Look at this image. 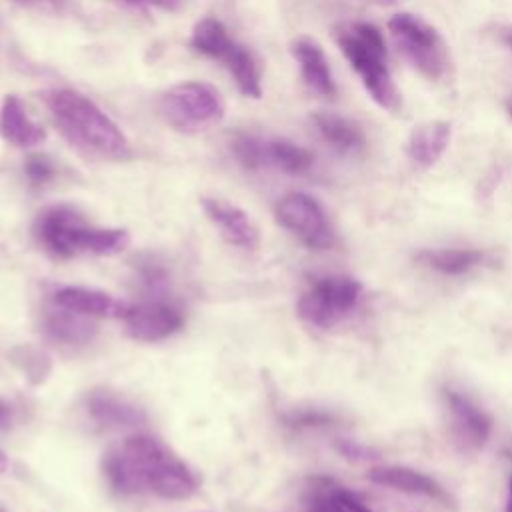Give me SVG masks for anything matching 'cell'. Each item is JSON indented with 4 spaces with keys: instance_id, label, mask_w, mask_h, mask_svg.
I'll list each match as a JSON object with an SVG mask.
<instances>
[{
    "instance_id": "1",
    "label": "cell",
    "mask_w": 512,
    "mask_h": 512,
    "mask_svg": "<svg viewBox=\"0 0 512 512\" xmlns=\"http://www.w3.org/2000/svg\"><path fill=\"white\" fill-rule=\"evenodd\" d=\"M102 470L108 486L122 496L152 492L164 500H186L198 490V478L188 464L148 434L130 436L106 452Z\"/></svg>"
},
{
    "instance_id": "2",
    "label": "cell",
    "mask_w": 512,
    "mask_h": 512,
    "mask_svg": "<svg viewBox=\"0 0 512 512\" xmlns=\"http://www.w3.org/2000/svg\"><path fill=\"white\" fill-rule=\"evenodd\" d=\"M42 100L62 134L76 146L110 160L132 156L124 132L88 96L70 88H54L44 92Z\"/></svg>"
},
{
    "instance_id": "3",
    "label": "cell",
    "mask_w": 512,
    "mask_h": 512,
    "mask_svg": "<svg viewBox=\"0 0 512 512\" xmlns=\"http://www.w3.org/2000/svg\"><path fill=\"white\" fill-rule=\"evenodd\" d=\"M34 236L56 258L114 256L130 244V234L124 228L92 226L70 204H52L40 210L34 220Z\"/></svg>"
},
{
    "instance_id": "4",
    "label": "cell",
    "mask_w": 512,
    "mask_h": 512,
    "mask_svg": "<svg viewBox=\"0 0 512 512\" xmlns=\"http://www.w3.org/2000/svg\"><path fill=\"white\" fill-rule=\"evenodd\" d=\"M338 48L358 74L368 96L384 110L400 108V92L386 64V44L380 30L372 24L358 22L336 36Z\"/></svg>"
},
{
    "instance_id": "5",
    "label": "cell",
    "mask_w": 512,
    "mask_h": 512,
    "mask_svg": "<svg viewBox=\"0 0 512 512\" xmlns=\"http://www.w3.org/2000/svg\"><path fill=\"white\" fill-rule=\"evenodd\" d=\"M158 112L174 130L198 134L224 118L226 104L212 84L192 80L168 88L158 98Z\"/></svg>"
},
{
    "instance_id": "6",
    "label": "cell",
    "mask_w": 512,
    "mask_h": 512,
    "mask_svg": "<svg viewBox=\"0 0 512 512\" xmlns=\"http://www.w3.org/2000/svg\"><path fill=\"white\" fill-rule=\"evenodd\" d=\"M388 32L402 56L426 78L438 80L448 70V48L434 26L410 12L388 20Z\"/></svg>"
},
{
    "instance_id": "7",
    "label": "cell",
    "mask_w": 512,
    "mask_h": 512,
    "mask_svg": "<svg viewBox=\"0 0 512 512\" xmlns=\"http://www.w3.org/2000/svg\"><path fill=\"white\" fill-rule=\"evenodd\" d=\"M362 284L344 274H330L316 278L308 290L298 298V316L316 326L330 328L344 320L360 302Z\"/></svg>"
},
{
    "instance_id": "8",
    "label": "cell",
    "mask_w": 512,
    "mask_h": 512,
    "mask_svg": "<svg viewBox=\"0 0 512 512\" xmlns=\"http://www.w3.org/2000/svg\"><path fill=\"white\" fill-rule=\"evenodd\" d=\"M276 220L312 250H328L336 242L334 228L322 204L304 192H290L276 204Z\"/></svg>"
},
{
    "instance_id": "9",
    "label": "cell",
    "mask_w": 512,
    "mask_h": 512,
    "mask_svg": "<svg viewBox=\"0 0 512 512\" xmlns=\"http://www.w3.org/2000/svg\"><path fill=\"white\" fill-rule=\"evenodd\" d=\"M130 338L138 342H160L184 326L182 312L164 300H144L128 304L120 318Z\"/></svg>"
},
{
    "instance_id": "10",
    "label": "cell",
    "mask_w": 512,
    "mask_h": 512,
    "mask_svg": "<svg viewBox=\"0 0 512 512\" xmlns=\"http://www.w3.org/2000/svg\"><path fill=\"white\" fill-rule=\"evenodd\" d=\"M444 402L454 440L468 450L482 448L492 434V418L486 414V410L456 390H446Z\"/></svg>"
},
{
    "instance_id": "11",
    "label": "cell",
    "mask_w": 512,
    "mask_h": 512,
    "mask_svg": "<svg viewBox=\"0 0 512 512\" xmlns=\"http://www.w3.org/2000/svg\"><path fill=\"white\" fill-rule=\"evenodd\" d=\"M200 204L208 220L218 228L220 236L228 244L238 246L242 250H254L258 246L260 242L258 228L242 208L222 198H208V196L202 198Z\"/></svg>"
},
{
    "instance_id": "12",
    "label": "cell",
    "mask_w": 512,
    "mask_h": 512,
    "mask_svg": "<svg viewBox=\"0 0 512 512\" xmlns=\"http://www.w3.org/2000/svg\"><path fill=\"white\" fill-rule=\"evenodd\" d=\"M52 302L54 306L88 318H122L128 308V302L86 286H60L54 290Z\"/></svg>"
},
{
    "instance_id": "13",
    "label": "cell",
    "mask_w": 512,
    "mask_h": 512,
    "mask_svg": "<svg viewBox=\"0 0 512 512\" xmlns=\"http://www.w3.org/2000/svg\"><path fill=\"white\" fill-rule=\"evenodd\" d=\"M368 480L378 486H384V488H390L396 492H404V494H412V496L430 498V500L442 502L446 506L450 502L448 492L432 476H428L420 470H414L410 466H396V464L374 466L368 472Z\"/></svg>"
},
{
    "instance_id": "14",
    "label": "cell",
    "mask_w": 512,
    "mask_h": 512,
    "mask_svg": "<svg viewBox=\"0 0 512 512\" xmlns=\"http://www.w3.org/2000/svg\"><path fill=\"white\" fill-rule=\"evenodd\" d=\"M88 416L102 428H126L146 422V412L108 388H94L86 396Z\"/></svg>"
},
{
    "instance_id": "15",
    "label": "cell",
    "mask_w": 512,
    "mask_h": 512,
    "mask_svg": "<svg viewBox=\"0 0 512 512\" xmlns=\"http://www.w3.org/2000/svg\"><path fill=\"white\" fill-rule=\"evenodd\" d=\"M290 52L300 68L304 84L318 96L332 98L336 94V84L326 60L322 46L308 36H298L290 44Z\"/></svg>"
},
{
    "instance_id": "16",
    "label": "cell",
    "mask_w": 512,
    "mask_h": 512,
    "mask_svg": "<svg viewBox=\"0 0 512 512\" xmlns=\"http://www.w3.org/2000/svg\"><path fill=\"white\" fill-rule=\"evenodd\" d=\"M452 138V124L446 120H430L414 126L406 140V156L422 168L434 166Z\"/></svg>"
},
{
    "instance_id": "17",
    "label": "cell",
    "mask_w": 512,
    "mask_h": 512,
    "mask_svg": "<svg viewBox=\"0 0 512 512\" xmlns=\"http://www.w3.org/2000/svg\"><path fill=\"white\" fill-rule=\"evenodd\" d=\"M0 134L18 148H30L46 140V130L34 122L16 94H6L0 106Z\"/></svg>"
},
{
    "instance_id": "18",
    "label": "cell",
    "mask_w": 512,
    "mask_h": 512,
    "mask_svg": "<svg viewBox=\"0 0 512 512\" xmlns=\"http://www.w3.org/2000/svg\"><path fill=\"white\" fill-rule=\"evenodd\" d=\"M216 60H220L224 68L232 74L238 90L244 96L254 100L262 96V64L250 48L238 44L232 38Z\"/></svg>"
},
{
    "instance_id": "19",
    "label": "cell",
    "mask_w": 512,
    "mask_h": 512,
    "mask_svg": "<svg viewBox=\"0 0 512 512\" xmlns=\"http://www.w3.org/2000/svg\"><path fill=\"white\" fill-rule=\"evenodd\" d=\"M312 124L316 126L322 140L342 154H354L366 144L362 126L348 116L320 110L312 114Z\"/></svg>"
},
{
    "instance_id": "20",
    "label": "cell",
    "mask_w": 512,
    "mask_h": 512,
    "mask_svg": "<svg viewBox=\"0 0 512 512\" xmlns=\"http://www.w3.org/2000/svg\"><path fill=\"white\" fill-rule=\"evenodd\" d=\"M42 328L44 334L54 340V342H62L68 346H82L94 340L98 326L94 322H90L88 316L64 310L60 306L46 310L44 318H42Z\"/></svg>"
},
{
    "instance_id": "21",
    "label": "cell",
    "mask_w": 512,
    "mask_h": 512,
    "mask_svg": "<svg viewBox=\"0 0 512 512\" xmlns=\"http://www.w3.org/2000/svg\"><path fill=\"white\" fill-rule=\"evenodd\" d=\"M418 260L444 276H462L482 264L484 252L476 248H426L418 252Z\"/></svg>"
},
{
    "instance_id": "22",
    "label": "cell",
    "mask_w": 512,
    "mask_h": 512,
    "mask_svg": "<svg viewBox=\"0 0 512 512\" xmlns=\"http://www.w3.org/2000/svg\"><path fill=\"white\" fill-rule=\"evenodd\" d=\"M314 164V154L290 140H264V166H272L284 174H306Z\"/></svg>"
},
{
    "instance_id": "23",
    "label": "cell",
    "mask_w": 512,
    "mask_h": 512,
    "mask_svg": "<svg viewBox=\"0 0 512 512\" xmlns=\"http://www.w3.org/2000/svg\"><path fill=\"white\" fill-rule=\"evenodd\" d=\"M230 40L232 38H230L226 26L220 20L206 16L194 24V30L190 36V46L198 54L216 60L220 56V52L228 46Z\"/></svg>"
},
{
    "instance_id": "24",
    "label": "cell",
    "mask_w": 512,
    "mask_h": 512,
    "mask_svg": "<svg viewBox=\"0 0 512 512\" xmlns=\"http://www.w3.org/2000/svg\"><path fill=\"white\" fill-rule=\"evenodd\" d=\"M230 150L242 168L252 172L264 168V140L246 132H238L230 140Z\"/></svg>"
},
{
    "instance_id": "25",
    "label": "cell",
    "mask_w": 512,
    "mask_h": 512,
    "mask_svg": "<svg viewBox=\"0 0 512 512\" xmlns=\"http://www.w3.org/2000/svg\"><path fill=\"white\" fill-rule=\"evenodd\" d=\"M24 176L32 186H44L54 180L56 164L48 154H42V152L30 154L24 160Z\"/></svg>"
},
{
    "instance_id": "26",
    "label": "cell",
    "mask_w": 512,
    "mask_h": 512,
    "mask_svg": "<svg viewBox=\"0 0 512 512\" xmlns=\"http://www.w3.org/2000/svg\"><path fill=\"white\" fill-rule=\"evenodd\" d=\"M310 512H348L344 504L338 500L334 492V482L320 480L318 486H314L310 500H308Z\"/></svg>"
},
{
    "instance_id": "27",
    "label": "cell",
    "mask_w": 512,
    "mask_h": 512,
    "mask_svg": "<svg viewBox=\"0 0 512 512\" xmlns=\"http://www.w3.org/2000/svg\"><path fill=\"white\" fill-rule=\"evenodd\" d=\"M332 420V416L328 412L322 410H314V408H306V410H296L286 414V422L290 426H324Z\"/></svg>"
},
{
    "instance_id": "28",
    "label": "cell",
    "mask_w": 512,
    "mask_h": 512,
    "mask_svg": "<svg viewBox=\"0 0 512 512\" xmlns=\"http://www.w3.org/2000/svg\"><path fill=\"white\" fill-rule=\"evenodd\" d=\"M142 264L144 266H140V280L146 288L158 290V288L166 286L168 278H166V270L162 266H158L154 260H146Z\"/></svg>"
},
{
    "instance_id": "29",
    "label": "cell",
    "mask_w": 512,
    "mask_h": 512,
    "mask_svg": "<svg viewBox=\"0 0 512 512\" xmlns=\"http://www.w3.org/2000/svg\"><path fill=\"white\" fill-rule=\"evenodd\" d=\"M336 450L348 458V460H354V462H364V460H370V458H376L372 456L374 452L370 448H366L364 444H358L354 440H338L336 442Z\"/></svg>"
},
{
    "instance_id": "30",
    "label": "cell",
    "mask_w": 512,
    "mask_h": 512,
    "mask_svg": "<svg viewBox=\"0 0 512 512\" xmlns=\"http://www.w3.org/2000/svg\"><path fill=\"white\" fill-rule=\"evenodd\" d=\"M112 4L128 6V8H158V10H176L182 0H108Z\"/></svg>"
},
{
    "instance_id": "31",
    "label": "cell",
    "mask_w": 512,
    "mask_h": 512,
    "mask_svg": "<svg viewBox=\"0 0 512 512\" xmlns=\"http://www.w3.org/2000/svg\"><path fill=\"white\" fill-rule=\"evenodd\" d=\"M334 492H336L338 500L344 504V508H346L348 512H374L368 504H364V502H362L354 492L346 490L344 486L334 484Z\"/></svg>"
},
{
    "instance_id": "32",
    "label": "cell",
    "mask_w": 512,
    "mask_h": 512,
    "mask_svg": "<svg viewBox=\"0 0 512 512\" xmlns=\"http://www.w3.org/2000/svg\"><path fill=\"white\" fill-rule=\"evenodd\" d=\"M14 2L28 8H40V10H60L66 4V0H14Z\"/></svg>"
},
{
    "instance_id": "33",
    "label": "cell",
    "mask_w": 512,
    "mask_h": 512,
    "mask_svg": "<svg viewBox=\"0 0 512 512\" xmlns=\"http://www.w3.org/2000/svg\"><path fill=\"white\" fill-rule=\"evenodd\" d=\"M12 422H14V408L8 400L0 398V432L10 428Z\"/></svg>"
},
{
    "instance_id": "34",
    "label": "cell",
    "mask_w": 512,
    "mask_h": 512,
    "mask_svg": "<svg viewBox=\"0 0 512 512\" xmlns=\"http://www.w3.org/2000/svg\"><path fill=\"white\" fill-rule=\"evenodd\" d=\"M504 512H512V474L508 478V490H506V502H504Z\"/></svg>"
},
{
    "instance_id": "35",
    "label": "cell",
    "mask_w": 512,
    "mask_h": 512,
    "mask_svg": "<svg viewBox=\"0 0 512 512\" xmlns=\"http://www.w3.org/2000/svg\"><path fill=\"white\" fill-rule=\"evenodd\" d=\"M6 468H8V456H6L4 450L0 448V474H2Z\"/></svg>"
},
{
    "instance_id": "36",
    "label": "cell",
    "mask_w": 512,
    "mask_h": 512,
    "mask_svg": "<svg viewBox=\"0 0 512 512\" xmlns=\"http://www.w3.org/2000/svg\"><path fill=\"white\" fill-rule=\"evenodd\" d=\"M502 40H504V44H506L508 48H512V30H506V32L502 34Z\"/></svg>"
},
{
    "instance_id": "37",
    "label": "cell",
    "mask_w": 512,
    "mask_h": 512,
    "mask_svg": "<svg viewBox=\"0 0 512 512\" xmlns=\"http://www.w3.org/2000/svg\"><path fill=\"white\" fill-rule=\"evenodd\" d=\"M506 112H508V116L512 118V100H508V102H506Z\"/></svg>"
}]
</instances>
